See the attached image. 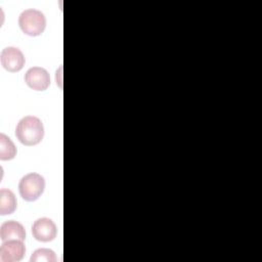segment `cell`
<instances>
[{
    "mask_svg": "<svg viewBox=\"0 0 262 262\" xmlns=\"http://www.w3.org/2000/svg\"><path fill=\"white\" fill-rule=\"evenodd\" d=\"M16 155V147L12 140L4 133L0 134V159L2 161L11 160Z\"/></svg>",
    "mask_w": 262,
    "mask_h": 262,
    "instance_id": "30bf717a",
    "label": "cell"
},
{
    "mask_svg": "<svg viewBox=\"0 0 262 262\" xmlns=\"http://www.w3.org/2000/svg\"><path fill=\"white\" fill-rule=\"evenodd\" d=\"M44 188H45L44 177L34 172L25 175L18 183L19 194L24 200L28 202H34L38 200L43 193Z\"/></svg>",
    "mask_w": 262,
    "mask_h": 262,
    "instance_id": "3957f363",
    "label": "cell"
},
{
    "mask_svg": "<svg viewBox=\"0 0 262 262\" xmlns=\"http://www.w3.org/2000/svg\"><path fill=\"white\" fill-rule=\"evenodd\" d=\"M32 233L37 241L47 243L55 238L57 228L51 219L43 217L37 219L34 222L32 226Z\"/></svg>",
    "mask_w": 262,
    "mask_h": 262,
    "instance_id": "8992f818",
    "label": "cell"
},
{
    "mask_svg": "<svg viewBox=\"0 0 262 262\" xmlns=\"http://www.w3.org/2000/svg\"><path fill=\"white\" fill-rule=\"evenodd\" d=\"M17 202L14 193L7 188H1L0 190V214L7 215L14 212Z\"/></svg>",
    "mask_w": 262,
    "mask_h": 262,
    "instance_id": "9c48e42d",
    "label": "cell"
},
{
    "mask_svg": "<svg viewBox=\"0 0 262 262\" xmlns=\"http://www.w3.org/2000/svg\"><path fill=\"white\" fill-rule=\"evenodd\" d=\"M25 82L33 90L44 91L50 85V76L45 69L33 67L27 71L25 75Z\"/></svg>",
    "mask_w": 262,
    "mask_h": 262,
    "instance_id": "5b68a950",
    "label": "cell"
},
{
    "mask_svg": "<svg viewBox=\"0 0 262 262\" xmlns=\"http://www.w3.org/2000/svg\"><path fill=\"white\" fill-rule=\"evenodd\" d=\"M15 135L25 145H36L43 139L44 127L41 120L35 116L24 117L16 126Z\"/></svg>",
    "mask_w": 262,
    "mask_h": 262,
    "instance_id": "6da1fadb",
    "label": "cell"
},
{
    "mask_svg": "<svg viewBox=\"0 0 262 262\" xmlns=\"http://www.w3.org/2000/svg\"><path fill=\"white\" fill-rule=\"evenodd\" d=\"M2 67L11 73L20 71L26 62L24 53L16 47H6L2 50L0 55Z\"/></svg>",
    "mask_w": 262,
    "mask_h": 262,
    "instance_id": "277c9868",
    "label": "cell"
},
{
    "mask_svg": "<svg viewBox=\"0 0 262 262\" xmlns=\"http://www.w3.org/2000/svg\"><path fill=\"white\" fill-rule=\"evenodd\" d=\"M26 247L23 241L9 239L3 242L0 248V259L2 262H16L23 259Z\"/></svg>",
    "mask_w": 262,
    "mask_h": 262,
    "instance_id": "52a82bcc",
    "label": "cell"
},
{
    "mask_svg": "<svg viewBox=\"0 0 262 262\" xmlns=\"http://www.w3.org/2000/svg\"><path fill=\"white\" fill-rule=\"evenodd\" d=\"M30 261L31 262H55L56 256L52 250L46 249V248H41V249L36 250L32 254Z\"/></svg>",
    "mask_w": 262,
    "mask_h": 262,
    "instance_id": "8fae6325",
    "label": "cell"
},
{
    "mask_svg": "<svg viewBox=\"0 0 262 262\" xmlns=\"http://www.w3.org/2000/svg\"><path fill=\"white\" fill-rule=\"evenodd\" d=\"M0 237L3 242L9 239H19L24 242L26 238L25 227L14 220L6 221L0 227Z\"/></svg>",
    "mask_w": 262,
    "mask_h": 262,
    "instance_id": "ba28073f",
    "label": "cell"
},
{
    "mask_svg": "<svg viewBox=\"0 0 262 262\" xmlns=\"http://www.w3.org/2000/svg\"><path fill=\"white\" fill-rule=\"evenodd\" d=\"M18 25L26 35L36 37L44 32L46 17L42 11L35 8H29L19 14Z\"/></svg>",
    "mask_w": 262,
    "mask_h": 262,
    "instance_id": "7a4b0ae2",
    "label": "cell"
}]
</instances>
